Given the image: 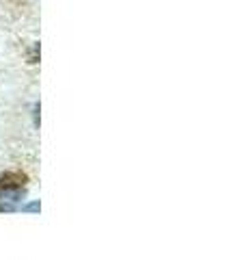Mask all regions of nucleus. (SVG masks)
I'll list each match as a JSON object with an SVG mask.
<instances>
[{"instance_id": "obj_1", "label": "nucleus", "mask_w": 246, "mask_h": 260, "mask_svg": "<svg viewBox=\"0 0 246 260\" xmlns=\"http://www.w3.org/2000/svg\"><path fill=\"white\" fill-rule=\"evenodd\" d=\"M22 210H28V213H37V210H39V202H32V204H28V206H24Z\"/></svg>"}]
</instances>
